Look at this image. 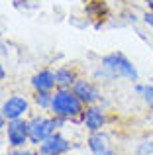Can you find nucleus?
I'll use <instances>...</instances> for the list:
<instances>
[{
    "label": "nucleus",
    "instance_id": "18",
    "mask_svg": "<svg viewBox=\"0 0 153 155\" xmlns=\"http://www.w3.org/2000/svg\"><path fill=\"white\" fill-rule=\"evenodd\" d=\"M145 4H147V8H149V12H153V0H145Z\"/></svg>",
    "mask_w": 153,
    "mask_h": 155
},
{
    "label": "nucleus",
    "instance_id": "6",
    "mask_svg": "<svg viewBox=\"0 0 153 155\" xmlns=\"http://www.w3.org/2000/svg\"><path fill=\"white\" fill-rule=\"evenodd\" d=\"M73 92L79 96V100L86 106H94L102 96H100V91L90 83V81H84V79H76L73 84Z\"/></svg>",
    "mask_w": 153,
    "mask_h": 155
},
{
    "label": "nucleus",
    "instance_id": "15",
    "mask_svg": "<svg viewBox=\"0 0 153 155\" xmlns=\"http://www.w3.org/2000/svg\"><path fill=\"white\" fill-rule=\"evenodd\" d=\"M6 116H4V114H2V108H0V130H2L4 128V126H6Z\"/></svg>",
    "mask_w": 153,
    "mask_h": 155
},
{
    "label": "nucleus",
    "instance_id": "10",
    "mask_svg": "<svg viewBox=\"0 0 153 155\" xmlns=\"http://www.w3.org/2000/svg\"><path fill=\"white\" fill-rule=\"evenodd\" d=\"M88 147H90L92 155H108L112 151L110 145H108V137L100 132H90L88 137Z\"/></svg>",
    "mask_w": 153,
    "mask_h": 155
},
{
    "label": "nucleus",
    "instance_id": "12",
    "mask_svg": "<svg viewBox=\"0 0 153 155\" xmlns=\"http://www.w3.org/2000/svg\"><path fill=\"white\" fill-rule=\"evenodd\" d=\"M135 91L142 94V98L149 104V108H153V84H138Z\"/></svg>",
    "mask_w": 153,
    "mask_h": 155
},
{
    "label": "nucleus",
    "instance_id": "14",
    "mask_svg": "<svg viewBox=\"0 0 153 155\" xmlns=\"http://www.w3.org/2000/svg\"><path fill=\"white\" fill-rule=\"evenodd\" d=\"M143 22H145L149 28H153V12H149V10L145 12V16H143Z\"/></svg>",
    "mask_w": 153,
    "mask_h": 155
},
{
    "label": "nucleus",
    "instance_id": "5",
    "mask_svg": "<svg viewBox=\"0 0 153 155\" xmlns=\"http://www.w3.org/2000/svg\"><path fill=\"white\" fill-rule=\"evenodd\" d=\"M2 114L6 116V120H20V118H24V114L30 110V102H28L24 96L16 94V96H10V98H6L2 102Z\"/></svg>",
    "mask_w": 153,
    "mask_h": 155
},
{
    "label": "nucleus",
    "instance_id": "11",
    "mask_svg": "<svg viewBox=\"0 0 153 155\" xmlns=\"http://www.w3.org/2000/svg\"><path fill=\"white\" fill-rule=\"evenodd\" d=\"M55 81H57V87L59 88H73L76 75L71 67H59L55 71Z\"/></svg>",
    "mask_w": 153,
    "mask_h": 155
},
{
    "label": "nucleus",
    "instance_id": "2",
    "mask_svg": "<svg viewBox=\"0 0 153 155\" xmlns=\"http://www.w3.org/2000/svg\"><path fill=\"white\" fill-rule=\"evenodd\" d=\"M100 67L106 69L112 75V79H114V77H124V79H130V81H134V83L139 79V73H138V69L134 67V63L120 51L104 55L102 61H100Z\"/></svg>",
    "mask_w": 153,
    "mask_h": 155
},
{
    "label": "nucleus",
    "instance_id": "16",
    "mask_svg": "<svg viewBox=\"0 0 153 155\" xmlns=\"http://www.w3.org/2000/svg\"><path fill=\"white\" fill-rule=\"evenodd\" d=\"M4 77H6V71H4V65L0 61V81H4Z\"/></svg>",
    "mask_w": 153,
    "mask_h": 155
},
{
    "label": "nucleus",
    "instance_id": "7",
    "mask_svg": "<svg viewBox=\"0 0 153 155\" xmlns=\"http://www.w3.org/2000/svg\"><path fill=\"white\" fill-rule=\"evenodd\" d=\"M71 149V143L61 136V134L55 132L53 136H49L45 141L39 143V151L41 155H63Z\"/></svg>",
    "mask_w": 153,
    "mask_h": 155
},
{
    "label": "nucleus",
    "instance_id": "8",
    "mask_svg": "<svg viewBox=\"0 0 153 155\" xmlns=\"http://www.w3.org/2000/svg\"><path fill=\"white\" fill-rule=\"evenodd\" d=\"M57 84L55 81V73L49 71V69H43V71L35 73L31 77V87H34L35 92H51Z\"/></svg>",
    "mask_w": 153,
    "mask_h": 155
},
{
    "label": "nucleus",
    "instance_id": "9",
    "mask_svg": "<svg viewBox=\"0 0 153 155\" xmlns=\"http://www.w3.org/2000/svg\"><path fill=\"white\" fill-rule=\"evenodd\" d=\"M104 122H106V116H104L102 108H98V106H88L83 112V124L86 126L88 132H98L104 126Z\"/></svg>",
    "mask_w": 153,
    "mask_h": 155
},
{
    "label": "nucleus",
    "instance_id": "17",
    "mask_svg": "<svg viewBox=\"0 0 153 155\" xmlns=\"http://www.w3.org/2000/svg\"><path fill=\"white\" fill-rule=\"evenodd\" d=\"M24 151H22V149H18V147H14V149H12V151L10 153H8V155H22Z\"/></svg>",
    "mask_w": 153,
    "mask_h": 155
},
{
    "label": "nucleus",
    "instance_id": "3",
    "mask_svg": "<svg viewBox=\"0 0 153 155\" xmlns=\"http://www.w3.org/2000/svg\"><path fill=\"white\" fill-rule=\"evenodd\" d=\"M65 118H47V116H34L30 122H28V130H30V141L31 143H41L45 141L49 136H53L55 130L61 128Z\"/></svg>",
    "mask_w": 153,
    "mask_h": 155
},
{
    "label": "nucleus",
    "instance_id": "4",
    "mask_svg": "<svg viewBox=\"0 0 153 155\" xmlns=\"http://www.w3.org/2000/svg\"><path fill=\"white\" fill-rule=\"evenodd\" d=\"M6 137H8V143L12 147H24L28 140H30V130H28V122L24 118L20 120H10L8 122V128H6Z\"/></svg>",
    "mask_w": 153,
    "mask_h": 155
},
{
    "label": "nucleus",
    "instance_id": "19",
    "mask_svg": "<svg viewBox=\"0 0 153 155\" xmlns=\"http://www.w3.org/2000/svg\"><path fill=\"white\" fill-rule=\"evenodd\" d=\"M22 155H39V153H35V151H30V149H24V153Z\"/></svg>",
    "mask_w": 153,
    "mask_h": 155
},
{
    "label": "nucleus",
    "instance_id": "1",
    "mask_svg": "<svg viewBox=\"0 0 153 155\" xmlns=\"http://www.w3.org/2000/svg\"><path fill=\"white\" fill-rule=\"evenodd\" d=\"M83 102L79 100V96L73 92V88H57L53 92V104H51V112L59 118H76L79 114H83Z\"/></svg>",
    "mask_w": 153,
    "mask_h": 155
},
{
    "label": "nucleus",
    "instance_id": "13",
    "mask_svg": "<svg viewBox=\"0 0 153 155\" xmlns=\"http://www.w3.org/2000/svg\"><path fill=\"white\" fill-rule=\"evenodd\" d=\"M35 104L41 106V108H51V104H53V94H51V92H37V94H35Z\"/></svg>",
    "mask_w": 153,
    "mask_h": 155
}]
</instances>
